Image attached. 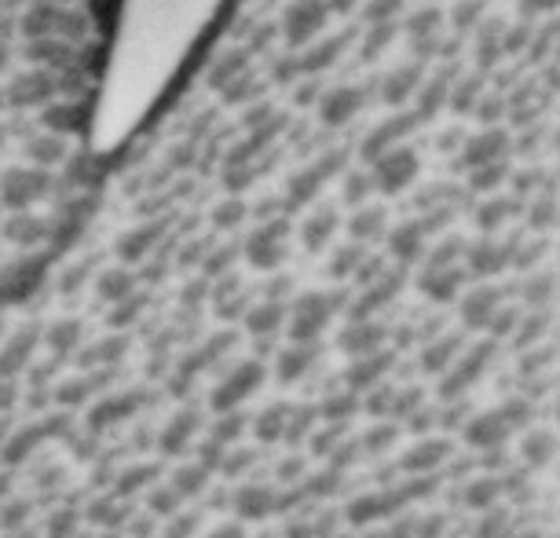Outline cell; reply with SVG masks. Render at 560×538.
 <instances>
[{"mask_svg": "<svg viewBox=\"0 0 560 538\" xmlns=\"http://www.w3.org/2000/svg\"><path fill=\"white\" fill-rule=\"evenodd\" d=\"M125 0H0V319L96 184L100 103Z\"/></svg>", "mask_w": 560, "mask_h": 538, "instance_id": "cell-1", "label": "cell"}]
</instances>
